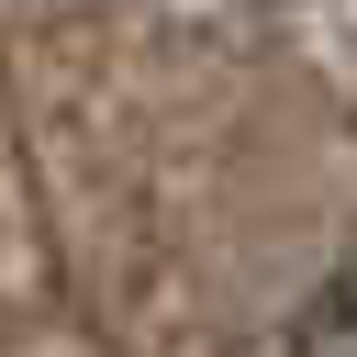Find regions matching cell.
Masks as SVG:
<instances>
[{"label":"cell","mask_w":357,"mask_h":357,"mask_svg":"<svg viewBox=\"0 0 357 357\" xmlns=\"http://www.w3.org/2000/svg\"><path fill=\"white\" fill-rule=\"evenodd\" d=\"M290 357H357V257L324 268V279L301 290V312H290Z\"/></svg>","instance_id":"obj_1"}]
</instances>
